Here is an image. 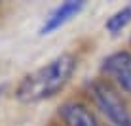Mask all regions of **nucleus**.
Instances as JSON below:
<instances>
[{
  "instance_id": "obj_3",
  "label": "nucleus",
  "mask_w": 131,
  "mask_h": 126,
  "mask_svg": "<svg viewBox=\"0 0 131 126\" xmlns=\"http://www.w3.org/2000/svg\"><path fill=\"white\" fill-rule=\"evenodd\" d=\"M103 73H106L118 86L131 94V53L116 52L103 61Z\"/></svg>"
},
{
  "instance_id": "obj_5",
  "label": "nucleus",
  "mask_w": 131,
  "mask_h": 126,
  "mask_svg": "<svg viewBox=\"0 0 131 126\" xmlns=\"http://www.w3.org/2000/svg\"><path fill=\"white\" fill-rule=\"evenodd\" d=\"M129 23H131V6H124L112 17H108V21H106L105 27L108 29V33L116 34V33H120L125 25H129Z\"/></svg>"
},
{
  "instance_id": "obj_4",
  "label": "nucleus",
  "mask_w": 131,
  "mask_h": 126,
  "mask_svg": "<svg viewBox=\"0 0 131 126\" xmlns=\"http://www.w3.org/2000/svg\"><path fill=\"white\" fill-rule=\"evenodd\" d=\"M84 8V2H74V0H70V2H65L61 4V6H57L55 10L49 13V17L46 19V23L42 25V29H40V33L42 34H49L53 33L55 29H59L61 25H65L67 21L70 19V17H74L76 13Z\"/></svg>"
},
{
  "instance_id": "obj_2",
  "label": "nucleus",
  "mask_w": 131,
  "mask_h": 126,
  "mask_svg": "<svg viewBox=\"0 0 131 126\" xmlns=\"http://www.w3.org/2000/svg\"><path fill=\"white\" fill-rule=\"evenodd\" d=\"M91 96L97 107L103 111V115L114 126H131V115L127 107L112 88H108L103 82H95L91 86Z\"/></svg>"
},
{
  "instance_id": "obj_6",
  "label": "nucleus",
  "mask_w": 131,
  "mask_h": 126,
  "mask_svg": "<svg viewBox=\"0 0 131 126\" xmlns=\"http://www.w3.org/2000/svg\"><path fill=\"white\" fill-rule=\"evenodd\" d=\"M0 96H2V88H0Z\"/></svg>"
},
{
  "instance_id": "obj_1",
  "label": "nucleus",
  "mask_w": 131,
  "mask_h": 126,
  "mask_svg": "<svg viewBox=\"0 0 131 126\" xmlns=\"http://www.w3.org/2000/svg\"><path fill=\"white\" fill-rule=\"evenodd\" d=\"M76 69V57L72 53H61L53 57L44 67L36 69L34 73L27 75L19 84L15 96L25 103H36L42 100H49L59 94L67 82L70 80Z\"/></svg>"
}]
</instances>
